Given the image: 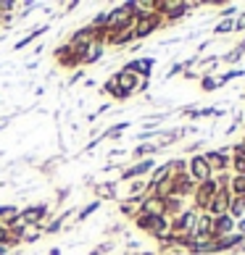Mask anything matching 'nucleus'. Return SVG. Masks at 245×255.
Segmentation results:
<instances>
[{"instance_id": "obj_1", "label": "nucleus", "mask_w": 245, "mask_h": 255, "mask_svg": "<svg viewBox=\"0 0 245 255\" xmlns=\"http://www.w3.org/2000/svg\"><path fill=\"white\" fill-rule=\"evenodd\" d=\"M193 171H195V176L201 179V182H206V179H209V160H206V158H195L193 160Z\"/></svg>"}, {"instance_id": "obj_2", "label": "nucleus", "mask_w": 245, "mask_h": 255, "mask_svg": "<svg viewBox=\"0 0 245 255\" xmlns=\"http://www.w3.org/2000/svg\"><path fill=\"white\" fill-rule=\"evenodd\" d=\"M232 229H235L232 216H222V219L216 221V226H214V232H219V234H224V232H232Z\"/></svg>"}, {"instance_id": "obj_3", "label": "nucleus", "mask_w": 245, "mask_h": 255, "mask_svg": "<svg viewBox=\"0 0 245 255\" xmlns=\"http://www.w3.org/2000/svg\"><path fill=\"white\" fill-rule=\"evenodd\" d=\"M232 29H235V24L230 21V18H224V21L216 26V34H224V32H232Z\"/></svg>"}, {"instance_id": "obj_4", "label": "nucleus", "mask_w": 245, "mask_h": 255, "mask_svg": "<svg viewBox=\"0 0 245 255\" xmlns=\"http://www.w3.org/2000/svg\"><path fill=\"white\" fill-rule=\"evenodd\" d=\"M216 87H219V82H216V79H209V77L203 79V90H216Z\"/></svg>"}, {"instance_id": "obj_5", "label": "nucleus", "mask_w": 245, "mask_h": 255, "mask_svg": "<svg viewBox=\"0 0 245 255\" xmlns=\"http://www.w3.org/2000/svg\"><path fill=\"white\" fill-rule=\"evenodd\" d=\"M235 166H238V171H245V158L238 155V160H235Z\"/></svg>"}, {"instance_id": "obj_6", "label": "nucleus", "mask_w": 245, "mask_h": 255, "mask_svg": "<svg viewBox=\"0 0 245 255\" xmlns=\"http://www.w3.org/2000/svg\"><path fill=\"white\" fill-rule=\"evenodd\" d=\"M238 29H245V13L240 16V21H238Z\"/></svg>"}, {"instance_id": "obj_7", "label": "nucleus", "mask_w": 245, "mask_h": 255, "mask_svg": "<svg viewBox=\"0 0 245 255\" xmlns=\"http://www.w3.org/2000/svg\"><path fill=\"white\" fill-rule=\"evenodd\" d=\"M240 232H243V234H245V219H243V221H240Z\"/></svg>"}]
</instances>
